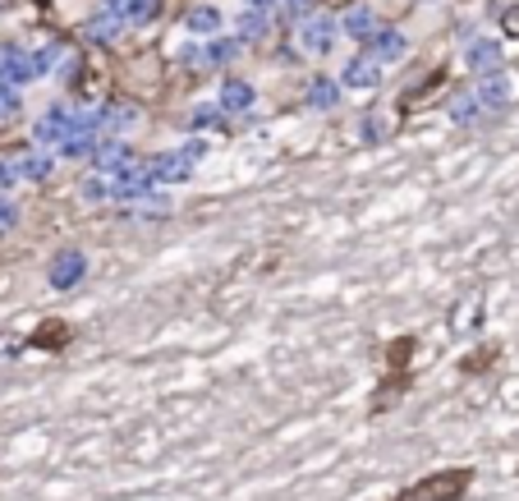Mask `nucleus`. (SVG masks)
<instances>
[{
    "mask_svg": "<svg viewBox=\"0 0 519 501\" xmlns=\"http://www.w3.org/2000/svg\"><path fill=\"white\" fill-rule=\"evenodd\" d=\"M84 194H88V198H101V194H106V184H101V180H88V184H84Z\"/></svg>",
    "mask_w": 519,
    "mask_h": 501,
    "instance_id": "nucleus-29",
    "label": "nucleus"
},
{
    "mask_svg": "<svg viewBox=\"0 0 519 501\" xmlns=\"http://www.w3.org/2000/svg\"><path fill=\"white\" fill-rule=\"evenodd\" d=\"M221 106H203V110H193V129H221Z\"/></svg>",
    "mask_w": 519,
    "mask_h": 501,
    "instance_id": "nucleus-22",
    "label": "nucleus"
},
{
    "mask_svg": "<svg viewBox=\"0 0 519 501\" xmlns=\"http://www.w3.org/2000/svg\"><path fill=\"white\" fill-rule=\"evenodd\" d=\"M184 28H189V32H216V28H221V10L198 5V10H189V14H184Z\"/></svg>",
    "mask_w": 519,
    "mask_h": 501,
    "instance_id": "nucleus-18",
    "label": "nucleus"
},
{
    "mask_svg": "<svg viewBox=\"0 0 519 501\" xmlns=\"http://www.w3.org/2000/svg\"><path fill=\"white\" fill-rule=\"evenodd\" d=\"M464 60H469L473 74H497V69H501V47H497V42H473Z\"/></svg>",
    "mask_w": 519,
    "mask_h": 501,
    "instance_id": "nucleus-11",
    "label": "nucleus"
},
{
    "mask_svg": "<svg viewBox=\"0 0 519 501\" xmlns=\"http://www.w3.org/2000/svg\"><path fill=\"white\" fill-rule=\"evenodd\" d=\"M119 28H125V19H119V14H101V19H92L84 28V37H88V42H115Z\"/></svg>",
    "mask_w": 519,
    "mask_h": 501,
    "instance_id": "nucleus-15",
    "label": "nucleus"
},
{
    "mask_svg": "<svg viewBox=\"0 0 519 501\" xmlns=\"http://www.w3.org/2000/svg\"><path fill=\"white\" fill-rule=\"evenodd\" d=\"M249 106H253V88H249V84H225V88H221V115L249 110Z\"/></svg>",
    "mask_w": 519,
    "mask_h": 501,
    "instance_id": "nucleus-14",
    "label": "nucleus"
},
{
    "mask_svg": "<svg viewBox=\"0 0 519 501\" xmlns=\"http://www.w3.org/2000/svg\"><path fill=\"white\" fill-rule=\"evenodd\" d=\"M37 143H65V134H69V110L65 106H56V110H47L42 120H37Z\"/></svg>",
    "mask_w": 519,
    "mask_h": 501,
    "instance_id": "nucleus-9",
    "label": "nucleus"
},
{
    "mask_svg": "<svg viewBox=\"0 0 519 501\" xmlns=\"http://www.w3.org/2000/svg\"><path fill=\"white\" fill-rule=\"evenodd\" d=\"M14 162H19V175H23V180H42V175L51 171L47 152H28V157H14Z\"/></svg>",
    "mask_w": 519,
    "mask_h": 501,
    "instance_id": "nucleus-20",
    "label": "nucleus"
},
{
    "mask_svg": "<svg viewBox=\"0 0 519 501\" xmlns=\"http://www.w3.org/2000/svg\"><path fill=\"white\" fill-rule=\"evenodd\" d=\"M469 488V470H446V474H427L423 483H414L400 501H460Z\"/></svg>",
    "mask_w": 519,
    "mask_h": 501,
    "instance_id": "nucleus-1",
    "label": "nucleus"
},
{
    "mask_svg": "<svg viewBox=\"0 0 519 501\" xmlns=\"http://www.w3.org/2000/svg\"><path fill=\"white\" fill-rule=\"evenodd\" d=\"M336 19H327V14H308L303 23H299V47L308 51V56H327L331 47H336Z\"/></svg>",
    "mask_w": 519,
    "mask_h": 501,
    "instance_id": "nucleus-3",
    "label": "nucleus"
},
{
    "mask_svg": "<svg viewBox=\"0 0 519 501\" xmlns=\"http://www.w3.org/2000/svg\"><path fill=\"white\" fill-rule=\"evenodd\" d=\"M198 157H203V143H189V147H180V152H162V157L147 166V180H156V184L189 180V171H193Z\"/></svg>",
    "mask_w": 519,
    "mask_h": 501,
    "instance_id": "nucleus-2",
    "label": "nucleus"
},
{
    "mask_svg": "<svg viewBox=\"0 0 519 501\" xmlns=\"http://www.w3.org/2000/svg\"><path fill=\"white\" fill-rule=\"evenodd\" d=\"M125 14H129L134 23H147V19H156V0H129Z\"/></svg>",
    "mask_w": 519,
    "mask_h": 501,
    "instance_id": "nucleus-23",
    "label": "nucleus"
},
{
    "mask_svg": "<svg viewBox=\"0 0 519 501\" xmlns=\"http://www.w3.org/2000/svg\"><path fill=\"white\" fill-rule=\"evenodd\" d=\"M286 14H299V10H312V0H276Z\"/></svg>",
    "mask_w": 519,
    "mask_h": 501,
    "instance_id": "nucleus-28",
    "label": "nucleus"
},
{
    "mask_svg": "<svg viewBox=\"0 0 519 501\" xmlns=\"http://www.w3.org/2000/svg\"><path fill=\"white\" fill-rule=\"evenodd\" d=\"M10 115H14V97H0V125H5Z\"/></svg>",
    "mask_w": 519,
    "mask_h": 501,
    "instance_id": "nucleus-31",
    "label": "nucleus"
},
{
    "mask_svg": "<svg viewBox=\"0 0 519 501\" xmlns=\"http://www.w3.org/2000/svg\"><path fill=\"white\" fill-rule=\"evenodd\" d=\"M97 166L101 171H115V175H125L134 166V152L129 147H119V143H101L97 147Z\"/></svg>",
    "mask_w": 519,
    "mask_h": 501,
    "instance_id": "nucleus-13",
    "label": "nucleus"
},
{
    "mask_svg": "<svg viewBox=\"0 0 519 501\" xmlns=\"http://www.w3.org/2000/svg\"><path fill=\"white\" fill-rule=\"evenodd\" d=\"M106 5H110L115 14H125V5H129V0H106Z\"/></svg>",
    "mask_w": 519,
    "mask_h": 501,
    "instance_id": "nucleus-32",
    "label": "nucleus"
},
{
    "mask_svg": "<svg viewBox=\"0 0 519 501\" xmlns=\"http://www.w3.org/2000/svg\"><path fill=\"white\" fill-rule=\"evenodd\" d=\"M234 56H239V37H225V42H212V47H203V69L230 65Z\"/></svg>",
    "mask_w": 519,
    "mask_h": 501,
    "instance_id": "nucleus-17",
    "label": "nucleus"
},
{
    "mask_svg": "<svg viewBox=\"0 0 519 501\" xmlns=\"http://www.w3.org/2000/svg\"><path fill=\"white\" fill-rule=\"evenodd\" d=\"M405 51H409V42H405V32H395V28H377V32L368 37V60H373V65L400 60Z\"/></svg>",
    "mask_w": 519,
    "mask_h": 501,
    "instance_id": "nucleus-5",
    "label": "nucleus"
},
{
    "mask_svg": "<svg viewBox=\"0 0 519 501\" xmlns=\"http://www.w3.org/2000/svg\"><path fill=\"white\" fill-rule=\"evenodd\" d=\"M473 97H478V106H483V110H501V106L510 101V84H506V74H488V79L473 88Z\"/></svg>",
    "mask_w": 519,
    "mask_h": 501,
    "instance_id": "nucleus-7",
    "label": "nucleus"
},
{
    "mask_svg": "<svg viewBox=\"0 0 519 501\" xmlns=\"http://www.w3.org/2000/svg\"><path fill=\"white\" fill-rule=\"evenodd\" d=\"M267 32H271V14L267 10H244V14H239V47H244V42H262Z\"/></svg>",
    "mask_w": 519,
    "mask_h": 501,
    "instance_id": "nucleus-10",
    "label": "nucleus"
},
{
    "mask_svg": "<svg viewBox=\"0 0 519 501\" xmlns=\"http://www.w3.org/2000/svg\"><path fill=\"white\" fill-rule=\"evenodd\" d=\"M340 28H345V32H349V37H364V42H368V37H373V32H377V28H373V14H368V10H364V5H358V10H349V14H345V23H340Z\"/></svg>",
    "mask_w": 519,
    "mask_h": 501,
    "instance_id": "nucleus-19",
    "label": "nucleus"
},
{
    "mask_svg": "<svg viewBox=\"0 0 519 501\" xmlns=\"http://www.w3.org/2000/svg\"><path fill=\"white\" fill-rule=\"evenodd\" d=\"M358 134H364V143H382V138H386V120L368 115V120H364V129H358Z\"/></svg>",
    "mask_w": 519,
    "mask_h": 501,
    "instance_id": "nucleus-25",
    "label": "nucleus"
},
{
    "mask_svg": "<svg viewBox=\"0 0 519 501\" xmlns=\"http://www.w3.org/2000/svg\"><path fill=\"white\" fill-rule=\"evenodd\" d=\"M506 32H510V37H519V5L506 14Z\"/></svg>",
    "mask_w": 519,
    "mask_h": 501,
    "instance_id": "nucleus-30",
    "label": "nucleus"
},
{
    "mask_svg": "<svg viewBox=\"0 0 519 501\" xmlns=\"http://www.w3.org/2000/svg\"><path fill=\"white\" fill-rule=\"evenodd\" d=\"M84 272H88V258L78 253V249H60V253L51 258V267H47V281H51L56 290H74L78 281H84Z\"/></svg>",
    "mask_w": 519,
    "mask_h": 501,
    "instance_id": "nucleus-4",
    "label": "nucleus"
},
{
    "mask_svg": "<svg viewBox=\"0 0 519 501\" xmlns=\"http://www.w3.org/2000/svg\"><path fill=\"white\" fill-rule=\"evenodd\" d=\"M377 79H382V69L364 56V60H349L345 65V74H340V88H354V92H368V88H377Z\"/></svg>",
    "mask_w": 519,
    "mask_h": 501,
    "instance_id": "nucleus-6",
    "label": "nucleus"
},
{
    "mask_svg": "<svg viewBox=\"0 0 519 501\" xmlns=\"http://www.w3.org/2000/svg\"><path fill=\"white\" fill-rule=\"evenodd\" d=\"M56 51H60V47H42V51H37V56H28V65H32V74H47V69L56 65Z\"/></svg>",
    "mask_w": 519,
    "mask_h": 501,
    "instance_id": "nucleus-24",
    "label": "nucleus"
},
{
    "mask_svg": "<svg viewBox=\"0 0 519 501\" xmlns=\"http://www.w3.org/2000/svg\"><path fill=\"white\" fill-rule=\"evenodd\" d=\"M308 106H336V84L331 79H317L308 88Z\"/></svg>",
    "mask_w": 519,
    "mask_h": 501,
    "instance_id": "nucleus-21",
    "label": "nucleus"
},
{
    "mask_svg": "<svg viewBox=\"0 0 519 501\" xmlns=\"http://www.w3.org/2000/svg\"><path fill=\"white\" fill-rule=\"evenodd\" d=\"M478 115H488V110L478 106V97H473V92H460V97H451V120H455V125H473Z\"/></svg>",
    "mask_w": 519,
    "mask_h": 501,
    "instance_id": "nucleus-16",
    "label": "nucleus"
},
{
    "mask_svg": "<svg viewBox=\"0 0 519 501\" xmlns=\"http://www.w3.org/2000/svg\"><path fill=\"white\" fill-rule=\"evenodd\" d=\"M19 221V212H14V203H5V198H0V235H5V230Z\"/></svg>",
    "mask_w": 519,
    "mask_h": 501,
    "instance_id": "nucleus-26",
    "label": "nucleus"
},
{
    "mask_svg": "<svg viewBox=\"0 0 519 501\" xmlns=\"http://www.w3.org/2000/svg\"><path fill=\"white\" fill-rule=\"evenodd\" d=\"M14 180H23V175H19V162H0V184L10 189Z\"/></svg>",
    "mask_w": 519,
    "mask_h": 501,
    "instance_id": "nucleus-27",
    "label": "nucleus"
},
{
    "mask_svg": "<svg viewBox=\"0 0 519 501\" xmlns=\"http://www.w3.org/2000/svg\"><path fill=\"white\" fill-rule=\"evenodd\" d=\"M138 120V106L134 101H110L101 115H97V129H129Z\"/></svg>",
    "mask_w": 519,
    "mask_h": 501,
    "instance_id": "nucleus-12",
    "label": "nucleus"
},
{
    "mask_svg": "<svg viewBox=\"0 0 519 501\" xmlns=\"http://www.w3.org/2000/svg\"><path fill=\"white\" fill-rule=\"evenodd\" d=\"M28 79H32V65H28L23 51H5V56H0V88H19Z\"/></svg>",
    "mask_w": 519,
    "mask_h": 501,
    "instance_id": "nucleus-8",
    "label": "nucleus"
},
{
    "mask_svg": "<svg viewBox=\"0 0 519 501\" xmlns=\"http://www.w3.org/2000/svg\"><path fill=\"white\" fill-rule=\"evenodd\" d=\"M10 345H14V340H0V355H10Z\"/></svg>",
    "mask_w": 519,
    "mask_h": 501,
    "instance_id": "nucleus-33",
    "label": "nucleus"
}]
</instances>
